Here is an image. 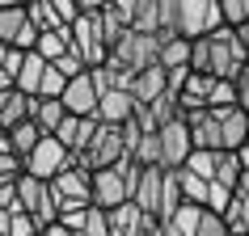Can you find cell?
<instances>
[{
  "label": "cell",
  "instance_id": "1",
  "mask_svg": "<svg viewBox=\"0 0 249 236\" xmlns=\"http://www.w3.org/2000/svg\"><path fill=\"white\" fill-rule=\"evenodd\" d=\"M249 64V51L241 47L236 38V30H215L207 38L190 42V72L195 76H211V80H224V84H232Z\"/></svg>",
  "mask_w": 249,
  "mask_h": 236
},
{
  "label": "cell",
  "instance_id": "2",
  "mask_svg": "<svg viewBox=\"0 0 249 236\" xmlns=\"http://www.w3.org/2000/svg\"><path fill=\"white\" fill-rule=\"evenodd\" d=\"M160 59V38H152V34H123V38L110 47V55H106V67H114V72H127V76H140L144 67H152Z\"/></svg>",
  "mask_w": 249,
  "mask_h": 236
},
{
  "label": "cell",
  "instance_id": "3",
  "mask_svg": "<svg viewBox=\"0 0 249 236\" xmlns=\"http://www.w3.org/2000/svg\"><path fill=\"white\" fill-rule=\"evenodd\" d=\"M135 165L123 160L114 169H97L93 173V207L97 211H114L123 202H131V190H135Z\"/></svg>",
  "mask_w": 249,
  "mask_h": 236
},
{
  "label": "cell",
  "instance_id": "4",
  "mask_svg": "<svg viewBox=\"0 0 249 236\" xmlns=\"http://www.w3.org/2000/svg\"><path fill=\"white\" fill-rule=\"evenodd\" d=\"M17 207L26 211V215H34L38 219V228L47 232L55 219H59V198H55L51 182H38V177H30V173H17Z\"/></svg>",
  "mask_w": 249,
  "mask_h": 236
},
{
  "label": "cell",
  "instance_id": "5",
  "mask_svg": "<svg viewBox=\"0 0 249 236\" xmlns=\"http://www.w3.org/2000/svg\"><path fill=\"white\" fill-rule=\"evenodd\" d=\"M215 30H224L220 0H178V38L198 42Z\"/></svg>",
  "mask_w": 249,
  "mask_h": 236
},
{
  "label": "cell",
  "instance_id": "6",
  "mask_svg": "<svg viewBox=\"0 0 249 236\" xmlns=\"http://www.w3.org/2000/svg\"><path fill=\"white\" fill-rule=\"evenodd\" d=\"M72 160H76V165H85L89 173L123 165V160H127V139H123V127H97L93 144L85 148L80 156H72Z\"/></svg>",
  "mask_w": 249,
  "mask_h": 236
},
{
  "label": "cell",
  "instance_id": "7",
  "mask_svg": "<svg viewBox=\"0 0 249 236\" xmlns=\"http://www.w3.org/2000/svg\"><path fill=\"white\" fill-rule=\"evenodd\" d=\"M97 9H102V4H97ZM68 38H72V55H76L89 72L106 64V55H110V51H106L102 30H97V13H80L76 21L68 26Z\"/></svg>",
  "mask_w": 249,
  "mask_h": 236
},
{
  "label": "cell",
  "instance_id": "8",
  "mask_svg": "<svg viewBox=\"0 0 249 236\" xmlns=\"http://www.w3.org/2000/svg\"><path fill=\"white\" fill-rule=\"evenodd\" d=\"M0 42L21 55L34 51L38 30L30 26V17H26V0H0Z\"/></svg>",
  "mask_w": 249,
  "mask_h": 236
},
{
  "label": "cell",
  "instance_id": "9",
  "mask_svg": "<svg viewBox=\"0 0 249 236\" xmlns=\"http://www.w3.org/2000/svg\"><path fill=\"white\" fill-rule=\"evenodd\" d=\"M72 165V152H68L55 135H42L38 148L30 152L26 160H21V173H30V177H38V182H51V177H59V173Z\"/></svg>",
  "mask_w": 249,
  "mask_h": 236
},
{
  "label": "cell",
  "instance_id": "10",
  "mask_svg": "<svg viewBox=\"0 0 249 236\" xmlns=\"http://www.w3.org/2000/svg\"><path fill=\"white\" fill-rule=\"evenodd\" d=\"M157 144H160V169H182L186 160H190V152H195V144H190V127H186L182 118H173V122H165L157 131Z\"/></svg>",
  "mask_w": 249,
  "mask_h": 236
},
{
  "label": "cell",
  "instance_id": "11",
  "mask_svg": "<svg viewBox=\"0 0 249 236\" xmlns=\"http://www.w3.org/2000/svg\"><path fill=\"white\" fill-rule=\"evenodd\" d=\"M165 177H169V169H160V165L135 173L131 202L144 211V215H152V219H160V207H165Z\"/></svg>",
  "mask_w": 249,
  "mask_h": 236
},
{
  "label": "cell",
  "instance_id": "12",
  "mask_svg": "<svg viewBox=\"0 0 249 236\" xmlns=\"http://www.w3.org/2000/svg\"><path fill=\"white\" fill-rule=\"evenodd\" d=\"M51 190L59 202H76V207H93V173L85 165H68L59 177H51Z\"/></svg>",
  "mask_w": 249,
  "mask_h": 236
},
{
  "label": "cell",
  "instance_id": "13",
  "mask_svg": "<svg viewBox=\"0 0 249 236\" xmlns=\"http://www.w3.org/2000/svg\"><path fill=\"white\" fill-rule=\"evenodd\" d=\"M135 110H140V105H135L131 93L110 89V93H102V97H97V114H93V118H97L102 127H127V122L135 118Z\"/></svg>",
  "mask_w": 249,
  "mask_h": 236
},
{
  "label": "cell",
  "instance_id": "14",
  "mask_svg": "<svg viewBox=\"0 0 249 236\" xmlns=\"http://www.w3.org/2000/svg\"><path fill=\"white\" fill-rule=\"evenodd\" d=\"M106 219H110V236H144L148 228L160 223V219H152V215H144L135 202H123V207L106 211Z\"/></svg>",
  "mask_w": 249,
  "mask_h": 236
},
{
  "label": "cell",
  "instance_id": "15",
  "mask_svg": "<svg viewBox=\"0 0 249 236\" xmlns=\"http://www.w3.org/2000/svg\"><path fill=\"white\" fill-rule=\"evenodd\" d=\"M64 110L72 118H93L97 114V89H93V80H89V72L85 76H76V80H68V89H64Z\"/></svg>",
  "mask_w": 249,
  "mask_h": 236
},
{
  "label": "cell",
  "instance_id": "16",
  "mask_svg": "<svg viewBox=\"0 0 249 236\" xmlns=\"http://www.w3.org/2000/svg\"><path fill=\"white\" fill-rule=\"evenodd\" d=\"M97 127H102L97 118H72V114H68L64 122H59V131H55V139H59V144H64L68 152H72V156H80V152H85V148L93 144V135H97Z\"/></svg>",
  "mask_w": 249,
  "mask_h": 236
},
{
  "label": "cell",
  "instance_id": "17",
  "mask_svg": "<svg viewBox=\"0 0 249 236\" xmlns=\"http://www.w3.org/2000/svg\"><path fill=\"white\" fill-rule=\"evenodd\" d=\"M169 93V72L160 64H152V67H144L140 76H131V97H135V105H152L157 97H165Z\"/></svg>",
  "mask_w": 249,
  "mask_h": 236
},
{
  "label": "cell",
  "instance_id": "18",
  "mask_svg": "<svg viewBox=\"0 0 249 236\" xmlns=\"http://www.w3.org/2000/svg\"><path fill=\"white\" fill-rule=\"evenodd\" d=\"M224 219L232 228V236H249V173H241V182L232 190V202L224 211Z\"/></svg>",
  "mask_w": 249,
  "mask_h": 236
},
{
  "label": "cell",
  "instance_id": "19",
  "mask_svg": "<svg viewBox=\"0 0 249 236\" xmlns=\"http://www.w3.org/2000/svg\"><path fill=\"white\" fill-rule=\"evenodd\" d=\"M64 118H68L64 101H51V97H34L30 101V122L38 127V135H55Z\"/></svg>",
  "mask_w": 249,
  "mask_h": 236
},
{
  "label": "cell",
  "instance_id": "20",
  "mask_svg": "<svg viewBox=\"0 0 249 236\" xmlns=\"http://www.w3.org/2000/svg\"><path fill=\"white\" fill-rule=\"evenodd\" d=\"M21 122H30V97L17 89L0 93V131H13Z\"/></svg>",
  "mask_w": 249,
  "mask_h": 236
},
{
  "label": "cell",
  "instance_id": "21",
  "mask_svg": "<svg viewBox=\"0 0 249 236\" xmlns=\"http://www.w3.org/2000/svg\"><path fill=\"white\" fill-rule=\"evenodd\" d=\"M241 156L236 152H215V160H211V185H220V190H236V182H241Z\"/></svg>",
  "mask_w": 249,
  "mask_h": 236
},
{
  "label": "cell",
  "instance_id": "22",
  "mask_svg": "<svg viewBox=\"0 0 249 236\" xmlns=\"http://www.w3.org/2000/svg\"><path fill=\"white\" fill-rule=\"evenodd\" d=\"M42 76H47V59H38V55L30 51L26 59H21V72H17V93H26L30 101H34L38 89H42Z\"/></svg>",
  "mask_w": 249,
  "mask_h": 236
},
{
  "label": "cell",
  "instance_id": "23",
  "mask_svg": "<svg viewBox=\"0 0 249 236\" xmlns=\"http://www.w3.org/2000/svg\"><path fill=\"white\" fill-rule=\"evenodd\" d=\"M68 51H72V38H68V30H51V34H38V42H34V55H38V59H47V64L64 59Z\"/></svg>",
  "mask_w": 249,
  "mask_h": 236
},
{
  "label": "cell",
  "instance_id": "24",
  "mask_svg": "<svg viewBox=\"0 0 249 236\" xmlns=\"http://www.w3.org/2000/svg\"><path fill=\"white\" fill-rule=\"evenodd\" d=\"M165 72H182L190 67V42L186 38H160V59H157Z\"/></svg>",
  "mask_w": 249,
  "mask_h": 236
},
{
  "label": "cell",
  "instance_id": "25",
  "mask_svg": "<svg viewBox=\"0 0 249 236\" xmlns=\"http://www.w3.org/2000/svg\"><path fill=\"white\" fill-rule=\"evenodd\" d=\"M178 185H182V202H190V207H203V211H207V198H211V182L195 177L190 169H178Z\"/></svg>",
  "mask_w": 249,
  "mask_h": 236
},
{
  "label": "cell",
  "instance_id": "26",
  "mask_svg": "<svg viewBox=\"0 0 249 236\" xmlns=\"http://www.w3.org/2000/svg\"><path fill=\"white\" fill-rule=\"evenodd\" d=\"M26 17H30V26L38 30V34L64 30V21L55 17V4H51V0H26Z\"/></svg>",
  "mask_w": 249,
  "mask_h": 236
},
{
  "label": "cell",
  "instance_id": "27",
  "mask_svg": "<svg viewBox=\"0 0 249 236\" xmlns=\"http://www.w3.org/2000/svg\"><path fill=\"white\" fill-rule=\"evenodd\" d=\"M38 127H34V122H21V127H13V131H9V144H13V156L17 160H26L30 152H34V148H38Z\"/></svg>",
  "mask_w": 249,
  "mask_h": 236
},
{
  "label": "cell",
  "instance_id": "28",
  "mask_svg": "<svg viewBox=\"0 0 249 236\" xmlns=\"http://www.w3.org/2000/svg\"><path fill=\"white\" fill-rule=\"evenodd\" d=\"M220 13H224L228 30H241V26H249V0H220Z\"/></svg>",
  "mask_w": 249,
  "mask_h": 236
},
{
  "label": "cell",
  "instance_id": "29",
  "mask_svg": "<svg viewBox=\"0 0 249 236\" xmlns=\"http://www.w3.org/2000/svg\"><path fill=\"white\" fill-rule=\"evenodd\" d=\"M195 236H232V228H228V219L224 215H215V211H203L195 223Z\"/></svg>",
  "mask_w": 249,
  "mask_h": 236
},
{
  "label": "cell",
  "instance_id": "30",
  "mask_svg": "<svg viewBox=\"0 0 249 236\" xmlns=\"http://www.w3.org/2000/svg\"><path fill=\"white\" fill-rule=\"evenodd\" d=\"M80 236H110V219H106V211L89 207V215H85V228H80Z\"/></svg>",
  "mask_w": 249,
  "mask_h": 236
},
{
  "label": "cell",
  "instance_id": "31",
  "mask_svg": "<svg viewBox=\"0 0 249 236\" xmlns=\"http://www.w3.org/2000/svg\"><path fill=\"white\" fill-rule=\"evenodd\" d=\"M51 67H55V72H59V76H64V80H76V76H85V72H89V67L80 64V59H76V55H72V51H68L64 59H55Z\"/></svg>",
  "mask_w": 249,
  "mask_h": 236
},
{
  "label": "cell",
  "instance_id": "32",
  "mask_svg": "<svg viewBox=\"0 0 249 236\" xmlns=\"http://www.w3.org/2000/svg\"><path fill=\"white\" fill-rule=\"evenodd\" d=\"M232 89H236V105H241V110L249 114V64H245V72L232 80Z\"/></svg>",
  "mask_w": 249,
  "mask_h": 236
},
{
  "label": "cell",
  "instance_id": "33",
  "mask_svg": "<svg viewBox=\"0 0 249 236\" xmlns=\"http://www.w3.org/2000/svg\"><path fill=\"white\" fill-rule=\"evenodd\" d=\"M9 89H17V84H13V76H9V72L0 67V93H9Z\"/></svg>",
  "mask_w": 249,
  "mask_h": 236
},
{
  "label": "cell",
  "instance_id": "34",
  "mask_svg": "<svg viewBox=\"0 0 249 236\" xmlns=\"http://www.w3.org/2000/svg\"><path fill=\"white\" fill-rule=\"evenodd\" d=\"M42 236H76V232H68V228H59V223H51V228H47Z\"/></svg>",
  "mask_w": 249,
  "mask_h": 236
},
{
  "label": "cell",
  "instance_id": "35",
  "mask_svg": "<svg viewBox=\"0 0 249 236\" xmlns=\"http://www.w3.org/2000/svg\"><path fill=\"white\" fill-rule=\"evenodd\" d=\"M144 236H165V232H160V223H157V228H148V232Z\"/></svg>",
  "mask_w": 249,
  "mask_h": 236
},
{
  "label": "cell",
  "instance_id": "36",
  "mask_svg": "<svg viewBox=\"0 0 249 236\" xmlns=\"http://www.w3.org/2000/svg\"><path fill=\"white\" fill-rule=\"evenodd\" d=\"M4 55H9V47H4V42H0V67H4Z\"/></svg>",
  "mask_w": 249,
  "mask_h": 236
}]
</instances>
